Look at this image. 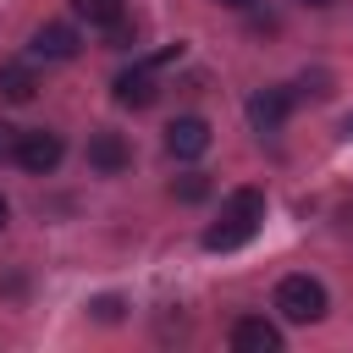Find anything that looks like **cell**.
Listing matches in <instances>:
<instances>
[{
    "label": "cell",
    "mask_w": 353,
    "mask_h": 353,
    "mask_svg": "<svg viewBox=\"0 0 353 353\" xmlns=\"http://www.w3.org/2000/svg\"><path fill=\"white\" fill-rule=\"evenodd\" d=\"M259 221H265V193L259 188H232L221 215L204 226V248L210 254H232V248H243L259 232Z\"/></svg>",
    "instance_id": "obj_1"
},
{
    "label": "cell",
    "mask_w": 353,
    "mask_h": 353,
    "mask_svg": "<svg viewBox=\"0 0 353 353\" xmlns=\"http://www.w3.org/2000/svg\"><path fill=\"white\" fill-rule=\"evenodd\" d=\"M276 309L292 320V325H314L325 314V287L314 276H281L276 281Z\"/></svg>",
    "instance_id": "obj_2"
},
{
    "label": "cell",
    "mask_w": 353,
    "mask_h": 353,
    "mask_svg": "<svg viewBox=\"0 0 353 353\" xmlns=\"http://www.w3.org/2000/svg\"><path fill=\"white\" fill-rule=\"evenodd\" d=\"M61 154H66L61 132H44V127H33V132H17V149H11V160H17L28 176H50V171L61 165Z\"/></svg>",
    "instance_id": "obj_3"
},
{
    "label": "cell",
    "mask_w": 353,
    "mask_h": 353,
    "mask_svg": "<svg viewBox=\"0 0 353 353\" xmlns=\"http://www.w3.org/2000/svg\"><path fill=\"white\" fill-rule=\"evenodd\" d=\"M77 50H83V39H77L72 22H44V28H33V39H28V55H33V61H72Z\"/></svg>",
    "instance_id": "obj_4"
},
{
    "label": "cell",
    "mask_w": 353,
    "mask_h": 353,
    "mask_svg": "<svg viewBox=\"0 0 353 353\" xmlns=\"http://www.w3.org/2000/svg\"><path fill=\"white\" fill-rule=\"evenodd\" d=\"M287 116H292V88H281V83L254 88V99H248V121H254V132H276Z\"/></svg>",
    "instance_id": "obj_5"
},
{
    "label": "cell",
    "mask_w": 353,
    "mask_h": 353,
    "mask_svg": "<svg viewBox=\"0 0 353 353\" xmlns=\"http://www.w3.org/2000/svg\"><path fill=\"white\" fill-rule=\"evenodd\" d=\"M204 149H210V121L204 116H176L165 127V154L171 160H199Z\"/></svg>",
    "instance_id": "obj_6"
},
{
    "label": "cell",
    "mask_w": 353,
    "mask_h": 353,
    "mask_svg": "<svg viewBox=\"0 0 353 353\" xmlns=\"http://www.w3.org/2000/svg\"><path fill=\"white\" fill-rule=\"evenodd\" d=\"M88 165H94L99 176H116V171H127V165H132V149H127V138H121V132H110V127L88 132Z\"/></svg>",
    "instance_id": "obj_7"
},
{
    "label": "cell",
    "mask_w": 353,
    "mask_h": 353,
    "mask_svg": "<svg viewBox=\"0 0 353 353\" xmlns=\"http://www.w3.org/2000/svg\"><path fill=\"white\" fill-rule=\"evenodd\" d=\"M232 347L237 353H276L281 347V331L265 314H243V320H232Z\"/></svg>",
    "instance_id": "obj_8"
},
{
    "label": "cell",
    "mask_w": 353,
    "mask_h": 353,
    "mask_svg": "<svg viewBox=\"0 0 353 353\" xmlns=\"http://www.w3.org/2000/svg\"><path fill=\"white\" fill-rule=\"evenodd\" d=\"M116 99L121 105H132V110H149L154 99H160V83H154V66H132V72H116Z\"/></svg>",
    "instance_id": "obj_9"
},
{
    "label": "cell",
    "mask_w": 353,
    "mask_h": 353,
    "mask_svg": "<svg viewBox=\"0 0 353 353\" xmlns=\"http://www.w3.org/2000/svg\"><path fill=\"white\" fill-rule=\"evenodd\" d=\"M33 94H39L33 66H28V61H6V66H0V105H28Z\"/></svg>",
    "instance_id": "obj_10"
},
{
    "label": "cell",
    "mask_w": 353,
    "mask_h": 353,
    "mask_svg": "<svg viewBox=\"0 0 353 353\" xmlns=\"http://www.w3.org/2000/svg\"><path fill=\"white\" fill-rule=\"evenodd\" d=\"M72 11H77V17H88L94 28H110V22H121V17H127V0H72Z\"/></svg>",
    "instance_id": "obj_11"
},
{
    "label": "cell",
    "mask_w": 353,
    "mask_h": 353,
    "mask_svg": "<svg viewBox=\"0 0 353 353\" xmlns=\"http://www.w3.org/2000/svg\"><path fill=\"white\" fill-rule=\"evenodd\" d=\"M171 199H176V204H204V199H210V176H204V171H182V176L171 182Z\"/></svg>",
    "instance_id": "obj_12"
},
{
    "label": "cell",
    "mask_w": 353,
    "mask_h": 353,
    "mask_svg": "<svg viewBox=\"0 0 353 353\" xmlns=\"http://www.w3.org/2000/svg\"><path fill=\"white\" fill-rule=\"evenodd\" d=\"M105 44H110V50H127V44H132V22H127V17L110 22V28H105Z\"/></svg>",
    "instance_id": "obj_13"
},
{
    "label": "cell",
    "mask_w": 353,
    "mask_h": 353,
    "mask_svg": "<svg viewBox=\"0 0 353 353\" xmlns=\"http://www.w3.org/2000/svg\"><path fill=\"white\" fill-rule=\"evenodd\" d=\"M94 314H99V320H116L121 303H116V298H94Z\"/></svg>",
    "instance_id": "obj_14"
},
{
    "label": "cell",
    "mask_w": 353,
    "mask_h": 353,
    "mask_svg": "<svg viewBox=\"0 0 353 353\" xmlns=\"http://www.w3.org/2000/svg\"><path fill=\"white\" fill-rule=\"evenodd\" d=\"M11 149H17V127H6V121H0V160H6Z\"/></svg>",
    "instance_id": "obj_15"
},
{
    "label": "cell",
    "mask_w": 353,
    "mask_h": 353,
    "mask_svg": "<svg viewBox=\"0 0 353 353\" xmlns=\"http://www.w3.org/2000/svg\"><path fill=\"white\" fill-rule=\"evenodd\" d=\"M215 6H226V11H248L254 0H215Z\"/></svg>",
    "instance_id": "obj_16"
},
{
    "label": "cell",
    "mask_w": 353,
    "mask_h": 353,
    "mask_svg": "<svg viewBox=\"0 0 353 353\" xmlns=\"http://www.w3.org/2000/svg\"><path fill=\"white\" fill-rule=\"evenodd\" d=\"M6 221H11V204H6V193H0V226H6Z\"/></svg>",
    "instance_id": "obj_17"
},
{
    "label": "cell",
    "mask_w": 353,
    "mask_h": 353,
    "mask_svg": "<svg viewBox=\"0 0 353 353\" xmlns=\"http://www.w3.org/2000/svg\"><path fill=\"white\" fill-rule=\"evenodd\" d=\"M298 6H331V0H298Z\"/></svg>",
    "instance_id": "obj_18"
},
{
    "label": "cell",
    "mask_w": 353,
    "mask_h": 353,
    "mask_svg": "<svg viewBox=\"0 0 353 353\" xmlns=\"http://www.w3.org/2000/svg\"><path fill=\"white\" fill-rule=\"evenodd\" d=\"M342 132H347V138H353V116H347V127H342Z\"/></svg>",
    "instance_id": "obj_19"
}]
</instances>
